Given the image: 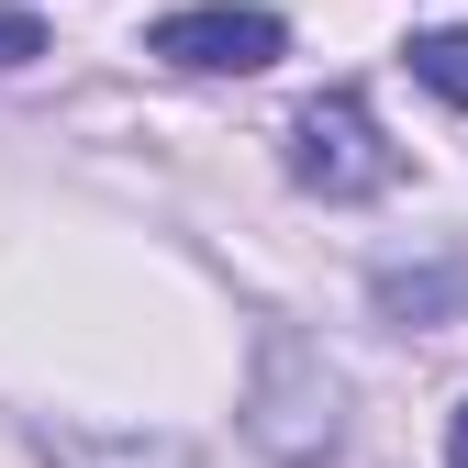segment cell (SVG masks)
I'll use <instances>...</instances> for the list:
<instances>
[{
  "label": "cell",
  "mask_w": 468,
  "mask_h": 468,
  "mask_svg": "<svg viewBox=\"0 0 468 468\" xmlns=\"http://www.w3.org/2000/svg\"><path fill=\"white\" fill-rule=\"evenodd\" d=\"M290 179H302L313 201H379V190L401 179V156H390L379 112H368L357 90H324V101L290 112Z\"/></svg>",
  "instance_id": "1"
},
{
  "label": "cell",
  "mask_w": 468,
  "mask_h": 468,
  "mask_svg": "<svg viewBox=\"0 0 468 468\" xmlns=\"http://www.w3.org/2000/svg\"><path fill=\"white\" fill-rule=\"evenodd\" d=\"M279 45H290V23L257 12V0H190V12L145 23V56H167L190 79H257V68H279Z\"/></svg>",
  "instance_id": "2"
},
{
  "label": "cell",
  "mask_w": 468,
  "mask_h": 468,
  "mask_svg": "<svg viewBox=\"0 0 468 468\" xmlns=\"http://www.w3.org/2000/svg\"><path fill=\"white\" fill-rule=\"evenodd\" d=\"M257 446L268 457H324L335 446V368L313 357L302 335L257 346Z\"/></svg>",
  "instance_id": "3"
},
{
  "label": "cell",
  "mask_w": 468,
  "mask_h": 468,
  "mask_svg": "<svg viewBox=\"0 0 468 468\" xmlns=\"http://www.w3.org/2000/svg\"><path fill=\"white\" fill-rule=\"evenodd\" d=\"M413 79H424L446 112H468V23H435V34H413Z\"/></svg>",
  "instance_id": "4"
},
{
  "label": "cell",
  "mask_w": 468,
  "mask_h": 468,
  "mask_svg": "<svg viewBox=\"0 0 468 468\" xmlns=\"http://www.w3.org/2000/svg\"><path fill=\"white\" fill-rule=\"evenodd\" d=\"M34 56H45V23L23 0H0V68H34Z\"/></svg>",
  "instance_id": "5"
},
{
  "label": "cell",
  "mask_w": 468,
  "mask_h": 468,
  "mask_svg": "<svg viewBox=\"0 0 468 468\" xmlns=\"http://www.w3.org/2000/svg\"><path fill=\"white\" fill-rule=\"evenodd\" d=\"M379 302H390V313H413V302H457V279H379Z\"/></svg>",
  "instance_id": "6"
},
{
  "label": "cell",
  "mask_w": 468,
  "mask_h": 468,
  "mask_svg": "<svg viewBox=\"0 0 468 468\" xmlns=\"http://www.w3.org/2000/svg\"><path fill=\"white\" fill-rule=\"evenodd\" d=\"M446 468H468V401L446 413Z\"/></svg>",
  "instance_id": "7"
}]
</instances>
